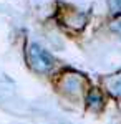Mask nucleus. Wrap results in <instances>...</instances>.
<instances>
[{"mask_svg": "<svg viewBox=\"0 0 121 124\" xmlns=\"http://www.w3.org/2000/svg\"><path fill=\"white\" fill-rule=\"evenodd\" d=\"M114 93L118 96H121V81H118V83L114 85Z\"/></svg>", "mask_w": 121, "mask_h": 124, "instance_id": "4", "label": "nucleus"}, {"mask_svg": "<svg viewBox=\"0 0 121 124\" xmlns=\"http://www.w3.org/2000/svg\"><path fill=\"white\" fill-rule=\"evenodd\" d=\"M111 28H113V31H116V33H118V35L121 37V15L111 23Z\"/></svg>", "mask_w": 121, "mask_h": 124, "instance_id": "3", "label": "nucleus"}, {"mask_svg": "<svg viewBox=\"0 0 121 124\" xmlns=\"http://www.w3.org/2000/svg\"><path fill=\"white\" fill-rule=\"evenodd\" d=\"M88 103H90V106H93V104H101V96L98 94L96 91H91L90 93V96H88Z\"/></svg>", "mask_w": 121, "mask_h": 124, "instance_id": "2", "label": "nucleus"}, {"mask_svg": "<svg viewBox=\"0 0 121 124\" xmlns=\"http://www.w3.org/2000/svg\"><path fill=\"white\" fill-rule=\"evenodd\" d=\"M28 61H30V66L37 73H50L55 66L52 55L42 46H38L37 43L30 45L28 48Z\"/></svg>", "mask_w": 121, "mask_h": 124, "instance_id": "1", "label": "nucleus"}]
</instances>
